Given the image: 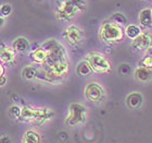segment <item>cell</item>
<instances>
[{"mask_svg": "<svg viewBox=\"0 0 152 143\" xmlns=\"http://www.w3.org/2000/svg\"><path fill=\"white\" fill-rule=\"evenodd\" d=\"M139 67L143 68H148V69H151L152 68V55H147L140 60L139 62Z\"/></svg>", "mask_w": 152, "mask_h": 143, "instance_id": "obj_21", "label": "cell"}, {"mask_svg": "<svg viewBox=\"0 0 152 143\" xmlns=\"http://www.w3.org/2000/svg\"><path fill=\"white\" fill-rule=\"evenodd\" d=\"M139 23L145 29L152 27V9H143L139 13Z\"/></svg>", "mask_w": 152, "mask_h": 143, "instance_id": "obj_11", "label": "cell"}, {"mask_svg": "<svg viewBox=\"0 0 152 143\" xmlns=\"http://www.w3.org/2000/svg\"><path fill=\"white\" fill-rule=\"evenodd\" d=\"M87 6L86 0H56L54 16L60 22H66L74 19L77 14L84 11Z\"/></svg>", "mask_w": 152, "mask_h": 143, "instance_id": "obj_1", "label": "cell"}, {"mask_svg": "<svg viewBox=\"0 0 152 143\" xmlns=\"http://www.w3.org/2000/svg\"><path fill=\"white\" fill-rule=\"evenodd\" d=\"M12 47L15 51H21V53H23V51H26L28 49L29 44L25 37H19L13 41Z\"/></svg>", "mask_w": 152, "mask_h": 143, "instance_id": "obj_15", "label": "cell"}, {"mask_svg": "<svg viewBox=\"0 0 152 143\" xmlns=\"http://www.w3.org/2000/svg\"><path fill=\"white\" fill-rule=\"evenodd\" d=\"M152 46V36L148 32H142L132 43V47L137 50H148Z\"/></svg>", "mask_w": 152, "mask_h": 143, "instance_id": "obj_8", "label": "cell"}, {"mask_svg": "<svg viewBox=\"0 0 152 143\" xmlns=\"http://www.w3.org/2000/svg\"><path fill=\"white\" fill-rule=\"evenodd\" d=\"M23 143H40V137L35 131H26L23 137Z\"/></svg>", "mask_w": 152, "mask_h": 143, "instance_id": "obj_17", "label": "cell"}, {"mask_svg": "<svg viewBox=\"0 0 152 143\" xmlns=\"http://www.w3.org/2000/svg\"><path fill=\"white\" fill-rule=\"evenodd\" d=\"M28 57L34 64H39V66H44L48 59V53L47 50H45L44 48L40 46L39 48L33 50L32 53H29Z\"/></svg>", "mask_w": 152, "mask_h": 143, "instance_id": "obj_10", "label": "cell"}, {"mask_svg": "<svg viewBox=\"0 0 152 143\" xmlns=\"http://www.w3.org/2000/svg\"><path fill=\"white\" fill-rule=\"evenodd\" d=\"M53 116L52 110L48 108H33V107H23L21 120L33 124H44L45 121L51 119Z\"/></svg>", "mask_w": 152, "mask_h": 143, "instance_id": "obj_2", "label": "cell"}, {"mask_svg": "<svg viewBox=\"0 0 152 143\" xmlns=\"http://www.w3.org/2000/svg\"><path fill=\"white\" fill-rule=\"evenodd\" d=\"M63 37L66 43L72 47L76 48L82 44L85 39V33L75 25L69 26L63 33Z\"/></svg>", "mask_w": 152, "mask_h": 143, "instance_id": "obj_6", "label": "cell"}, {"mask_svg": "<svg viewBox=\"0 0 152 143\" xmlns=\"http://www.w3.org/2000/svg\"><path fill=\"white\" fill-rule=\"evenodd\" d=\"M22 115V108H20L19 106H11L9 109V116L12 119H20Z\"/></svg>", "mask_w": 152, "mask_h": 143, "instance_id": "obj_20", "label": "cell"}, {"mask_svg": "<svg viewBox=\"0 0 152 143\" xmlns=\"http://www.w3.org/2000/svg\"><path fill=\"white\" fill-rule=\"evenodd\" d=\"M141 30L138 27L137 25H128L126 26V29H125V34H126V36L128 38H130V39H135V38H137L138 36L141 34Z\"/></svg>", "mask_w": 152, "mask_h": 143, "instance_id": "obj_18", "label": "cell"}, {"mask_svg": "<svg viewBox=\"0 0 152 143\" xmlns=\"http://www.w3.org/2000/svg\"><path fill=\"white\" fill-rule=\"evenodd\" d=\"M124 31L113 22H104L100 27V38L107 45H114L123 41Z\"/></svg>", "mask_w": 152, "mask_h": 143, "instance_id": "obj_3", "label": "cell"}, {"mask_svg": "<svg viewBox=\"0 0 152 143\" xmlns=\"http://www.w3.org/2000/svg\"><path fill=\"white\" fill-rule=\"evenodd\" d=\"M86 107L82 104L74 103L69 108V116L66 117V124L69 127H74L76 124H82L86 119Z\"/></svg>", "mask_w": 152, "mask_h": 143, "instance_id": "obj_5", "label": "cell"}, {"mask_svg": "<svg viewBox=\"0 0 152 143\" xmlns=\"http://www.w3.org/2000/svg\"><path fill=\"white\" fill-rule=\"evenodd\" d=\"M148 51H152V47L150 48V49H148ZM150 55H152V54H150Z\"/></svg>", "mask_w": 152, "mask_h": 143, "instance_id": "obj_24", "label": "cell"}, {"mask_svg": "<svg viewBox=\"0 0 152 143\" xmlns=\"http://www.w3.org/2000/svg\"><path fill=\"white\" fill-rule=\"evenodd\" d=\"M76 71L78 73V76H83V78H86V76H89L94 71H92L90 64L87 60H83L80 61L76 68Z\"/></svg>", "mask_w": 152, "mask_h": 143, "instance_id": "obj_14", "label": "cell"}, {"mask_svg": "<svg viewBox=\"0 0 152 143\" xmlns=\"http://www.w3.org/2000/svg\"><path fill=\"white\" fill-rule=\"evenodd\" d=\"M86 60L88 61L92 71L95 73H109L112 67L110 61L99 53H90L87 55Z\"/></svg>", "mask_w": 152, "mask_h": 143, "instance_id": "obj_4", "label": "cell"}, {"mask_svg": "<svg viewBox=\"0 0 152 143\" xmlns=\"http://www.w3.org/2000/svg\"><path fill=\"white\" fill-rule=\"evenodd\" d=\"M0 79H1V81H0V85L4 86V84H6V82H7V78L6 76H1Z\"/></svg>", "mask_w": 152, "mask_h": 143, "instance_id": "obj_23", "label": "cell"}, {"mask_svg": "<svg viewBox=\"0 0 152 143\" xmlns=\"http://www.w3.org/2000/svg\"><path fill=\"white\" fill-rule=\"evenodd\" d=\"M85 95L88 101L92 103H98L102 101L104 96V90L102 89L101 85H99L98 83H90L86 86L85 89Z\"/></svg>", "mask_w": 152, "mask_h": 143, "instance_id": "obj_7", "label": "cell"}, {"mask_svg": "<svg viewBox=\"0 0 152 143\" xmlns=\"http://www.w3.org/2000/svg\"><path fill=\"white\" fill-rule=\"evenodd\" d=\"M16 51L13 49V47H8L4 45H1V64H6V66H13L15 64V58H16Z\"/></svg>", "mask_w": 152, "mask_h": 143, "instance_id": "obj_9", "label": "cell"}, {"mask_svg": "<svg viewBox=\"0 0 152 143\" xmlns=\"http://www.w3.org/2000/svg\"><path fill=\"white\" fill-rule=\"evenodd\" d=\"M134 76H135V80H137L138 82L146 83L151 79L152 72L148 68L138 67L136 70H135V72H134Z\"/></svg>", "mask_w": 152, "mask_h": 143, "instance_id": "obj_12", "label": "cell"}, {"mask_svg": "<svg viewBox=\"0 0 152 143\" xmlns=\"http://www.w3.org/2000/svg\"><path fill=\"white\" fill-rule=\"evenodd\" d=\"M127 105L132 109H137L139 108L141 103H142V96L140 95L138 92L130 93L129 95L127 96Z\"/></svg>", "mask_w": 152, "mask_h": 143, "instance_id": "obj_13", "label": "cell"}, {"mask_svg": "<svg viewBox=\"0 0 152 143\" xmlns=\"http://www.w3.org/2000/svg\"><path fill=\"white\" fill-rule=\"evenodd\" d=\"M0 12H1V16L2 18H7V16H9L12 12V7L10 6L9 3H4L1 6V10H0Z\"/></svg>", "mask_w": 152, "mask_h": 143, "instance_id": "obj_22", "label": "cell"}, {"mask_svg": "<svg viewBox=\"0 0 152 143\" xmlns=\"http://www.w3.org/2000/svg\"><path fill=\"white\" fill-rule=\"evenodd\" d=\"M110 21L113 22L114 24H117V25H120V26L125 25L127 23V19L124 16V14H122V13H120V12H115L113 16H111Z\"/></svg>", "mask_w": 152, "mask_h": 143, "instance_id": "obj_19", "label": "cell"}, {"mask_svg": "<svg viewBox=\"0 0 152 143\" xmlns=\"http://www.w3.org/2000/svg\"><path fill=\"white\" fill-rule=\"evenodd\" d=\"M38 76V70L35 67L33 66H27L22 70V76L27 81H31V80L37 79Z\"/></svg>", "mask_w": 152, "mask_h": 143, "instance_id": "obj_16", "label": "cell"}]
</instances>
